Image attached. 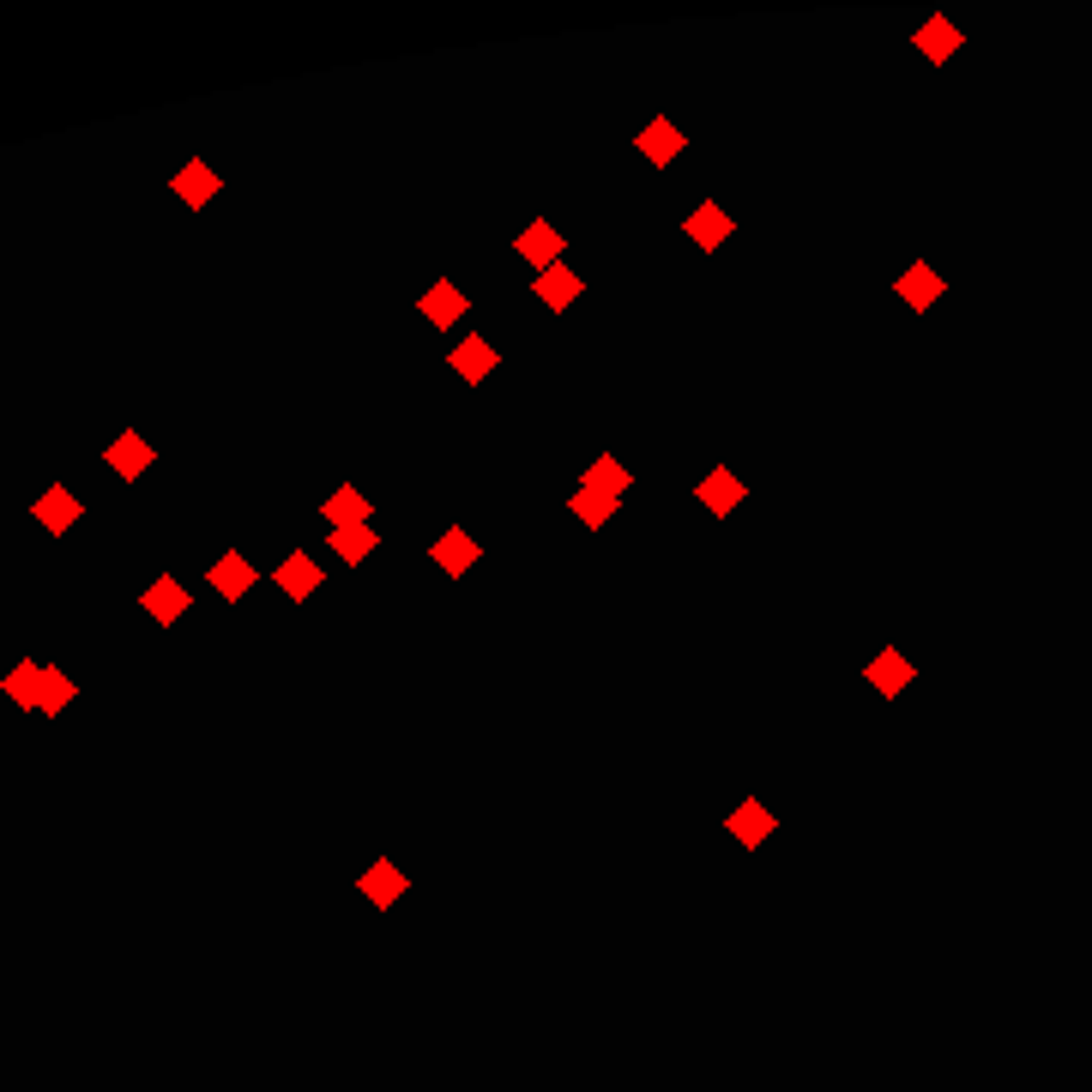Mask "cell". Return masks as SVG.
I'll use <instances>...</instances> for the list:
<instances>
[{
    "mask_svg": "<svg viewBox=\"0 0 1092 1092\" xmlns=\"http://www.w3.org/2000/svg\"><path fill=\"white\" fill-rule=\"evenodd\" d=\"M145 610H151V616H157V622H175V616H181V610H188V591H181L175 580H157V585L145 591Z\"/></svg>",
    "mask_w": 1092,
    "mask_h": 1092,
    "instance_id": "1",
    "label": "cell"
},
{
    "mask_svg": "<svg viewBox=\"0 0 1092 1092\" xmlns=\"http://www.w3.org/2000/svg\"><path fill=\"white\" fill-rule=\"evenodd\" d=\"M37 519H42V526H49V532H66V526H73V519H79V502H73V495H66V489H49V495H42V502H37Z\"/></svg>",
    "mask_w": 1092,
    "mask_h": 1092,
    "instance_id": "2",
    "label": "cell"
},
{
    "mask_svg": "<svg viewBox=\"0 0 1092 1092\" xmlns=\"http://www.w3.org/2000/svg\"><path fill=\"white\" fill-rule=\"evenodd\" d=\"M435 561L447 567V574H465V567L477 561V543H471L465 532H447V537L435 543Z\"/></svg>",
    "mask_w": 1092,
    "mask_h": 1092,
    "instance_id": "3",
    "label": "cell"
},
{
    "mask_svg": "<svg viewBox=\"0 0 1092 1092\" xmlns=\"http://www.w3.org/2000/svg\"><path fill=\"white\" fill-rule=\"evenodd\" d=\"M145 459H151V453H145V441H140V435H121L116 447H109V465H116L121 477H140V471H145Z\"/></svg>",
    "mask_w": 1092,
    "mask_h": 1092,
    "instance_id": "4",
    "label": "cell"
},
{
    "mask_svg": "<svg viewBox=\"0 0 1092 1092\" xmlns=\"http://www.w3.org/2000/svg\"><path fill=\"white\" fill-rule=\"evenodd\" d=\"M326 519H332V526H362V519H369V502H362L356 489H338L326 502Z\"/></svg>",
    "mask_w": 1092,
    "mask_h": 1092,
    "instance_id": "5",
    "label": "cell"
},
{
    "mask_svg": "<svg viewBox=\"0 0 1092 1092\" xmlns=\"http://www.w3.org/2000/svg\"><path fill=\"white\" fill-rule=\"evenodd\" d=\"M284 591H290V598H302V591H314V585H321V567H314L308 556H290V567H284Z\"/></svg>",
    "mask_w": 1092,
    "mask_h": 1092,
    "instance_id": "6",
    "label": "cell"
},
{
    "mask_svg": "<svg viewBox=\"0 0 1092 1092\" xmlns=\"http://www.w3.org/2000/svg\"><path fill=\"white\" fill-rule=\"evenodd\" d=\"M247 580H254V567H247L242 556H223V561L212 567V585H218V591H230V598H236V591H242Z\"/></svg>",
    "mask_w": 1092,
    "mask_h": 1092,
    "instance_id": "7",
    "label": "cell"
},
{
    "mask_svg": "<svg viewBox=\"0 0 1092 1092\" xmlns=\"http://www.w3.org/2000/svg\"><path fill=\"white\" fill-rule=\"evenodd\" d=\"M332 550L356 561V556H369V550H375V532H369V526H338V532H332Z\"/></svg>",
    "mask_w": 1092,
    "mask_h": 1092,
    "instance_id": "8",
    "label": "cell"
},
{
    "mask_svg": "<svg viewBox=\"0 0 1092 1092\" xmlns=\"http://www.w3.org/2000/svg\"><path fill=\"white\" fill-rule=\"evenodd\" d=\"M429 314H435V321L447 326V321H459V314H465V296L459 290H453V284H441V290H429V302H423Z\"/></svg>",
    "mask_w": 1092,
    "mask_h": 1092,
    "instance_id": "9",
    "label": "cell"
},
{
    "mask_svg": "<svg viewBox=\"0 0 1092 1092\" xmlns=\"http://www.w3.org/2000/svg\"><path fill=\"white\" fill-rule=\"evenodd\" d=\"M181 194H188L194 206H199L206 194H218V175H212L206 164H188V169H181Z\"/></svg>",
    "mask_w": 1092,
    "mask_h": 1092,
    "instance_id": "10",
    "label": "cell"
},
{
    "mask_svg": "<svg viewBox=\"0 0 1092 1092\" xmlns=\"http://www.w3.org/2000/svg\"><path fill=\"white\" fill-rule=\"evenodd\" d=\"M66 694H73V682L55 676V670H42V694H37V707H42V713H61V700H66Z\"/></svg>",
    "mask_w": 1092,
    "mask_h": 1092,
    "instance_id": "11",
    "label": "cell"
},
{
    "mask_svg": "<svg viewBox=\"0 0 1092 1092\" xmlns=\"http://www.w3.org/2000/svg\"><path fill=\"white\" fill-rule=\"evenodd\" d=\"M489 345H477V338H471V345H459V369H465V380H483L489 375Z\"/></svg>",
    "mask_w": 1092,
    "mask_h": 1092,
    "instance_id": "12",
    "label": "cell"
},
{
    "mask_svg": "<svg viewBox=\"0 0 1092 1092\" xmlns=\"http://www.w3.org/2000/svg\"><path fill=\"white\" fill-rule=\"evenodd\" d=\"M689 230H694L700 242H707V247H713V242L724 236V212H718V206H700V212H694V223H689Z\"/></svg>",
    "mask_w": 1092,
    "mask_h": 1092,
    "instance_id": "13",
    "label": "cell"
},
{
    "mask_svg": "<svg viewBox=\"0 0 1092 1092\" xmlns=\"http://www.w3.org/2000/svg\"><path fill=\"white\" fill-rule=\"evenodd\" d=\"M37 682H42V670L25 664V670H13V676H7V694H18V700H31V707H37Z\"/></svg>",
    "mask_w": 1092,
    "mask_h": 1092,
    "instance_id": "14",
    "label": "cell"
},
{
    "mask_svg": "<svg viewBox=\"0 0 1092 1092\" xmlns=\"http://www.w3.org/2000/svg\"><path fill=\"white\" fill-rule=\"evenodd\" d=\"M574 513L585 519V526H604V519H610V495H580Z\"/></svg>",
    "mask_w": 1092,
    "mask_h": 1092,
    "instance_id": "15",
    "label": "cell"
},
{
    "mask_svg": "<svg viewBox=\"0 0 1092 1092\" xmlns=\"http://www.w3.org/2000/svg\"><path fill=\"white\" fill-rule=\"evenodd\" d=\"M519 247H526L532 260H543V254H556V247H561V236L556 230H532V236H519Z\"/></svg>",
    "mask_w": 1092,
    "mask_h": 1092,
    "instance_id": "16",
    "label": "cell"
},
{
    "mask_svg": "<svg viewBox=\"0 0 1092 1092\" xmlns=\"http://www.w3.org/2000/svg\"><path fill=\"white\" fill-rule=\"evenodd\" d=\"M700 495H707V502H713V507H731V502H737V495H742V483H731V477H713V483H707V489H700Z\"/></svg>",
    "mask_w": 1092,
    "mask_h": 1092,
    "instance_id": "17",
    "label": "cell"
},
{
    "mask_svg": "<svg viewBox=\"0 0 1092 1092\" xmlns=\"http://www.w3.org/2000/svg\"><path fill=\"white\" fill-rule=\"evenodd\" d=\"M918 42H923V49H936V55H948V49H953V31L942 25V18H929V25H923V37H918Z\"/></svg>",
    "mask_w": 1092,
    "mask_h": 1092,
    "instance_id": "18",
    "label": "cell"
},
{
    "mask_svg": "<svg viewBox=\"0 0 1092 1092\" xmlns=\"http://www.w3.org/2000/svg\"><path fill=\"white\" fill-rule=\"evenodd\" d=\"M870 676H875V682H881V689H894V682H899V676H905V664H899V652H887V658H881V664H875V670H870Z\"/></svg>",
    "mask_w": 1092,
    "mask_h": 1092,
    "instance_id": "19",
    "label": "cell"
},
{
    "mask_svg": "<svg viewBox=\"0 0 1092 1092\" xmlns=\"http://www.w3.org/2000/svg\"><path fill=\"white\" fill-rule=\"evenodd\" d=\"M936 290H942V284L929 278L923 266H918V278H905V296H912V302H929V296H936Z\"/></svg>",
    "mask_w": 1092,
    "mask_h": 1092,
    "instance_id": "20",
    "label": "cell"
},
{
    "mask_svg": "<svg viewBox=\"0 0 1092 1092\" xmlns=\"http://www.w3.org/2000/svg\"><path fill=\"white\" fill-rule=\"evenodd\" d=\"M537 290H550V302H567V296H574V278H556V266H550V278H537Z\"/></svg>",
    "mask_w": 1092,
    "mask_h": 1092,
    "instance_id": "21",
    "label": "cell"
},
{
    "mask_svg": "<svg viewBox=\"0 0 1092 1092\" xmlns=\"http://www.w3.org/2000/svg\"><path fill=\"white\" fill-rule=\"evenodd\" d=\"M646 145H652V157H664V151L676 145V133H670V121H658V127H652V140H646Z\"/></svg>",
    "mask_w": 1092,
    "mask_h": 1092,
    "instance_id": "22",
    "label": "cell"
},
{
    "mask_svg": "<svg viewBox=\"0 0 1092 1092\" xmlns=\"http://www.w3.org/2000/svg\"><path fill=\"white\" fill-rule=\"evenodd\" d=\"M598 483H610V489H622V483H628V477L616 471V459H604V465H598Z\"/></svg>",
    "mask_w": 1092,
    "mask_h": 1092,
    "instance_id": "23",
    "label": "cell"
}]
</instances>
